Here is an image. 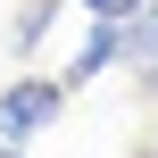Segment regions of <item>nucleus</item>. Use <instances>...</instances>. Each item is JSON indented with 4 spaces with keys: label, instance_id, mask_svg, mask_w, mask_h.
I'll list each match as a JSON object with an SVG mask.
<instances>
[{
    "label": "nucleus",
    "instance_id": "obj_1",
    "mask_svg": "<svg viewBox=\"0 0 158 158\" xmlns=\"http://www.w3.org/2000/svg\"><path fill=\"white\" fill-rule=\"evenodd\" d=\"M58 108H67V83H58V75H17V83H0V142L50 133Z\"/></svg>",
    "mask_w": 158,
    "mask_h": 158
},
{
    "label": "nucleus",
    "instance_id": "obj_2",
    "mask_svg": "<svg viewBox=\"0 0 158 158\" xmlns=\"http://www.w3.org/2000/svg\"><path fill=\"white\" fill-rule=\"evenodd\" d=\"M108 67H125V25H117V17H92V33L75 42V58H67V75H58V83L75 92V83L108 75Z\"/></svg>",
    "mask_w": 158,
    "mask_h": 158
},
{
    "label": "nucleus",
    "instance_id": "obj_3",
    "mask_svg": "<svg viewBox=\"0 0 158 158\" xmlns=\"http://www.w3.org/2000/svg\"><path fill=\"white\" fill-rule=\"evenodd\" d=\"M125 67L142 75V92H158V0H142L125 17Z\"/></svg>",
    "mask_w": 158,
    "mask_h": 158
},
{
    "label": "nucleus",
    "instance_id": "obj_4",
    "mask_svg": "<svg viewBox=\"0 0 158 158\" xmlns=\"http://www.w3.org/2000/svg\"><path fill=\"white\" fill-rule=\"evenodd\" d=\"M58 8H67V0H33V8L17 17V50H33V42L50 33V17H58Z\"/></svg>",
    "mask_w": 158,
    "mask_h": 158
},
{
    "label": "nucleus",
    "instance_id": "obj_5",
    "mask_svg": "<svg viewBox=\"0 0 158 158\" xmlns=\"http://www.w3.org/2000/svg\"><path fill=\"white\" fill-rule=\"evenodd\" d=\"M75 8H83V17H117V25H125V17L142 8V0H75Z\"/></svg>",
    "mask_w": 158,
    "mask_h": 158
},
{
    "label": "nucleus",
    "instance_id": "obj_6",
    "mask_svg": "<svg viewBox=\"0 0 158 158\" xmlns=\"http://www.w3.org/2000/svg\"><path fill=\"white\" fill-rule=\"evenodd\" d=\"M0 158H25V142H0Z\"/></svg>",
    "mask_w": 158,
    "mask_h": 158
}]
</instances>
